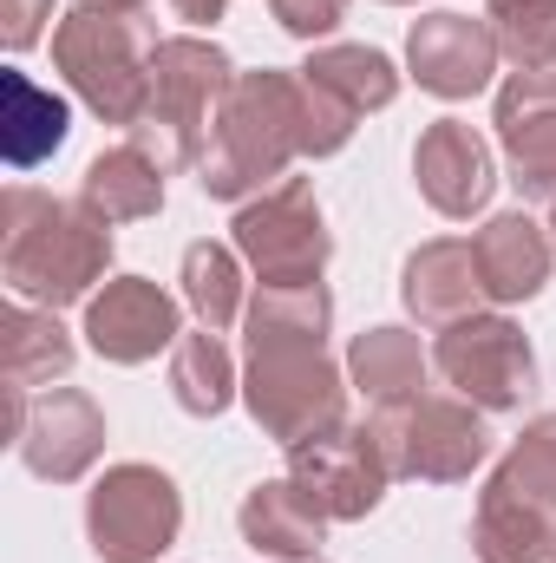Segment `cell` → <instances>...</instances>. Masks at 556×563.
I'll list each match as a JSON object with an SVG mask.
<instances>
[{
  "instance_id": "obj_36",
  "label": "cell",
  "mask_w": 556,
  "mask_h": 563,
  "mask_svg": "<svg viewBox=\"0 0 556 563\" xmlns=\"http://www.w3.org/2000/svg\"><path fill=\"white\" fill-rule=\"evenodd\" d=\"M551 563H556V551H551Z\"/></svg>"
},
{
  "instance_id": "obj_26",
  "label": "cell",
  "mask_w": 556,
  "mask_h": 563,
  "mask_svg": "<svg viewBox=\"0 0 556 563\" xmlns=\"http://www.w3.org/2000/svg\"><path fill=\"white\" fill-rule=\"evenodd\" d=\"M184 301L197 308L203 328H230L243 314V269H236V250L223 243H190L184 250Z\"/></svg>"
},
{
  "instance_id": "obj_33",
  "label": "cell",
  "mask_w": 556,
  "mask_h": 563,
  "mask_svg": "<svg viewBox=\"0 0 556 563\" xmlns=\"http://www.w3.org/2000/svg\"><path fill=\"white\" fill-rule=\"evenodd\" d=\"M387 7H413V0H387Z\"/></svg>"
},
{
  "instance_id": "obj_14",
  "label": "cell",
  "mask_w": 556,
  "mask_h": 563,
  "mask_svg": "<svg viewBox=\"0 0 556 563\" xmlns=\"http://www.w3.org/2000/svg\"><path fill=\"white\" fill-rule=\"evenodd\" d=\"M498 144L524 197H556V73H511L498 92Z\"/></svg>"
},
{
  "instance_id": "obj_30",
  "label": "cell",
  "mask_w": 556,
  "mask_h": 563,
  "mask_svg": "<svg viewBox=\"0 0 556 563\" xmlns=\"http://www.w3.org/2000/svg\"><path fill=\"white\" fill-rule=\"evenodd\" d=\"M46 13H53V0H0V40H7L13 53H20V46H33Z\"/></svg>"
},
{
  "instance_id": "obj_4",
  "label": "cell",
  "mask_w": 556,
  "mask_h": 563,
  "mask_svg": "<svg viewBox=\"0 0 556 563\" xmlns=\"http://www.w3.org/2000/svg\"><path fill=\"white\" fill-rule=\"evenodd\" d=\"M151 53L157 40L144 33L138 13H112V7H73L53 26V66L66 73V86L105 119V125H138L151 106Z\"/></svg>"
},
{
  "instance_id": "obj_21",
  "label": "cell",
  "mask_w": 556,
  "mask_h": 563,
  "mask_svg": "<svg viewBox=\"0 0 556 563\" xmlns=\"http://www.w3.org/2000/svg\"><path fill=\"white\" fill-rule=\"evenodd\" d=\"M347 374L374 407H400V400L425 394V347L407 328H367L347 347Z\"/></svg>"
},
{
  "instance_id": "obj_2",
  "label": "cell",
  "mask_w": 556,
  "mask_h": 563,
  "mask_svg": "<svg viewBox=\"0 0 556 563\" xmlns=\"http://www.w3.org/2000/svg\"><path fill=\"white\" fill-rule=\"evenodd\" d=\"M112 263V230L86 197H46L13 184L0 203V276L20 301L66 308Z\"/></svg>"
},
{
  "instance_id": "obj_19",
  "label": "cell",
  "mask_w": 556,
  "mask_h": 563,
  "mask_svg": "<svg viewBox=\"0 0 556 563\" xmlns=\"http://www.w3.org/2000/svg\"><path fill=\"white\" fill-rule=\"evenodd\" d=\"M471 551L478 563H551L556 551V518L544 505L504 492L485 478V498H478V525H471Z\"/></svg>"
},
{
  "instance_id": "obj_11",
  "label": "cell",
  "mask_w": 556,
  "mask_h": 563,
  "mask_svg": "<svg viewBox=\"0 0 556 563\" xmlns=\"http://www.w3.org/2000/svg\"><path fill=\"white\" fill-rule=\"evenodd\" d=\"M498 33L491 20H471V13H425L413 33H407V66L432 99H471L491 86L498 73Z\"/></svg>"
},
{
  "instance_id": "obj_31",
  "label": "cell",
  "mask_w": 556,
  "mask_h": 563,
  "mask_svg": "<svg viewBox=\"0 0 556 563\" xmlns=\"http://www.w3.org/2000/svg\"><path fill=\"white\" fill-rule=\"evenodd\" d=\"M170 7H177V20H190V26H210V20H223L230 0H170Z\"/></svg>"
},
{
  "instance_id": "obj_22",
  "label": "cell",
  "mask_w": 556,
  "mask_h": 563,
  "mask_svg": "<svg viewBox=\"0 0 556 563\" xmlns=\"http://www.w3.org/2000/svg\"><path fill=\"white\" fill-rule=\"evenodd\" d=\"M0 367H7V387L13 394L53 387V380L73 374V334L53 321V308L46 314L7 308V321H0Z\"/></svg>"
},
{
  "instance_id": "obj_25",
  "label": "cell",
  "mask_w": 556,
  "mask_h": 563,
  "mask_svg": "<svg viewBox=\"0 0 556 563\" xmlns=\"http://www.w3.org/2000/svg\"><path fill=\"white\" fill-rule=\"evenodd\" d=\"M170 394H177V407L197 413V420H216V413L230 407L236 367H230V347L216 341V328L184 334V341L170 347Z\"/></svg>"
},
{
  "instance_id": "obj_8",
  "label": "cell",
  "mask_w": 556,
  "mask_h": 563,
  "mask_svg": "<svg viewBox=\"0 0 556 563\" xmlns=\"http://www.w3.org/2000/svg\"><path fill=\"white\" fill-rule=\"evenodd\" d=\"M86 531L105 563H157L184 531V498L157 465H112L86 498Z\"/></svg>"
},
{
  "instance_id": "obj_24",
  "label": "cell",
  "mask_w": 556,
  "mask_h": 563,
  "mask_svg": "<svg viewBox=\"0 0 556 563\" xmlns=\"http://www.w3.org/2000/svg\"><path fill=\"white\" fill-rule=\"evenodd\" d=\"M0 92H7V157L20 170H33L40 157H53L66 144V99L33 86L26 73H0Z\"/></svg>"
},
{
  "instance_id": "obj_23",
  "label": "cell",
  "mask_w": 556,
  "mask_h": 563,
  "mask_svg": "<svg viewBox=\"0 0 556 563\" xmlns=\"http://www.w3.org/2000/svg\"><path fill=\"white\" fill-rule=\"evenodd\" d=\"M321 92H334L347 112H380L400 99V73L380 46H314V59L301 66Z\"/></svg>"
},
{
  "instance_id": "obj_29",
  "label": "cell",
  "mask_w": 556,
  "mask_h": 563,
  "mask_svg": "<svg viewBox=\"0 0 556 563\" xmlns=\"http://www.w3.org/2000/svg\"><path fill=\"white\" fill-rule=\"evenodd\" d=\"M269 7H276L281 33H294V40H321L341 26V0H269Z\"/></svg>"
},
{
  "instance_id": "obj_32",
  "label": "cell",
  "mask_w": 556,
  "mask_h": 563,
  "mask_svg": "<svg viewBox=\"0 0 556 563\" xmlns=\"http://www.w3.org/2000/svg\"><path fill=\"white\" fill-rule=\"evenodd\" d=\"M79 7H112V13H138L144 0H79Z\"/></svg>"
},
{
  "instance_id": "obj_7",
  "label": "cell",
  "mask_w": 556,
  "mask_h": 563,
  "mask_svg": "<svg viewBox=\"0 0 556 563\" xmlns=\"http://www.w3.org/2000/svg\"><path fill=\"white\" fill-rule=\"evenodd\" d=\"M236 250L249 256V269L263 276V288H288V282H321L334 236L321 223L314 184L308 177H281L263 197H249L236 210Z\"/></svg>"
},
{
  "instance_id": "obj_3",
  "label": "cell",
  "mask_w": 556,
  "mask_h": 563,
  "mask_svg": "<svg viewBox=\"0 0 556 563\" xmlns=\"http://www.w3.org/2000/svg\"><path fill=\"white\" fill-rule=\"evenodd\" d=\"M236 73H230V53L216 40H197V33H177V40H157L151 53V106L132 125V144L170 177L184 164H203V144L216 132V112L230 99Z\"/></svg>"
},
{
  "instance_id": "obj_9",
  "label": "cell",
  "mask_w": 556,
  "mask_h": 563,
  "mask_svg": "<svg viewBox=\"0 0 556 563\" xmlns=\"http://www.w3.org/2000/svg\"><path fill=\"white\" fill-rule=\"evenodd\" d=\"M432 367L458 387V400H471L485 413L524 407V394L537 387V354H531L524 328L504 314H465V321L438 328Z\"/></svg>"
},
{
  "instance_id": "obj_1",
  "label": "cell",
  "mask_w": 556,
  "mask_h": 563,
  "mask_svg": "<svg viewBox=\"0 0 556 563\" xmlns=\"http://www.w3.org/2000/svg\"><path fill=\"white\" fill-rule=\"evenodd\" d=\"M360 112H347L334 92H321L308 73H236L216 132L203 144V190L223 203H243L269 190L294 157H334L354 139Z\"/></svg>"
},
{
  "instance_id": "obj_5",
  "label": "cell",
  "mask_w": 556,
  "mask_h": 563,
  "mask_svg": "<svg viewBox=\"0 0 556 563\" xmlns=\"http://www.w3.org/2000/svg\"><path fill=\"white\" fill-rule=\"evenodd\" d=\"M243 400H249L256 426L281 445L347 426V380L321 354V334H249Z\"/></svg>"
},
{
  "instance_id": "obj_34",
  "label": "cell",
  "mask_w": 556,
  "mask_h": 563,
  "mask_svg": "<svg viewBox=\"0 0 556 563\" xmlns=\"http://www.w3.org/2000/svg\"><path fill=\"white\" fill-rule=\"evenodd\" d=\"M551 236H556V210H551Z\"/></svg>"
},
{
  "instance_id": "obj_15",
  "label": "cell",
  "mask_w": 556,
  "mask_h": 563,
  "mask_svg": "<svg viewBox=\"0 0 556 563\" xmlns=\"http://www.w3.org/2000/svg\"><path fill=\"white\" fill-rule=\"evenodd\" d=\"M413 177H419V197L438 210V217H478L491 203V151L471 125L458 119H438L425 125L413 144Z\"/></svg>"
},
{
  "instance_id": "obj_28",
  "label": "cell",
  "mask_w": 556,
  "mask_h": 563,
  "mask_svg": "<svg viewBox=\"0 0 556 563\" xmlns=\"http://www.w3.org/2000/svg\"><path fill=\"white\" fill-rule=\"evenodd\" d=\"M491 485H504V492L544 505V511L556 518V413H544V420H531L524 432H518V445L498 459Z\"/></svg>"
},
{
  "instance_id": "obj_27",
  "label": "cell",
  "mask_w": 556,
  "mask_h": 563,
  "mask_svg": "<svg viewBox=\"0 0 556 563\" xmlns=\"http://www.w3.org/2000/svg\"><path fill=\"white\" fill-rule=\"evenodd\" d=\"M491 33L518 73H556V0H491Z\"/></svg>"
},
{
  "instance_id": "obj_18",
  "label": "cell",
  "mask_w": 556,
  "mask_h": 563,
  "mask_svg": "<svg viewBox=\"0 0 556 563\" xmlns=\"http://www.w3.org/2000/svg\"><path fill=\"white\" fill-rule=\"evenodd\" d=\"M236 525H243V544H256V551H269V558H281V563L321 558V531H327V518L314 511V498H308L294 478L256 485V492L243 498Z\"/></svg>"
},
{
  "instance_id": "obj_10",
  "label": "cell",
  "mask_w": 556,
  "mask_h": 563,
  "mask_svg": "<svg viewBox=\"0 0 556 563\" xmlns=\"http://www.w3.org/2000/svg\"><path fill=\"white\" fill-rule=\"evenodd\" d=\"M288 478L314 498V511L327 525H354V518H367L387 498L393 465H387L374 426H341V432L288 445Z\"/></svg>"
},
{
  "instance_id": "obj_6",
  "label": "cell",
  "mask_w": 556,
  "mask_h": 563,
  "mask_svg": "<svg viewBox=\"0 0 556 563\" xmlns=\"http://www.w3.org/2000/svg\"><path fill=\"white\" fill-rule=\"evenodd\" d=\"M367 426H374L393 478L458 485L491 452V432L478 420V407L471 400H452V394H419V400H400V407H374Z\"/></svg>"
},
{
  "instance_id": "obj_12",
  "label": "cell",
  "mask_w": 556,
  "mask_h": 563,
  "mask_svg": "<svg viewBox=\"0 0 556 563\" xmlns=\"http://www.w3.org/2000/svg\"><path fill=\"white\" fill-rule=\"evenodd\" d=\"M13 445H20V459H26L40 478L73 485V478H86L92 459L105 452V413H99L79 387H46V394H33L26 426H20Z\"/></svg>"
},
{
  "instance_id": "obj_13",
  "label": "cell",
  "mask_w": 556,
  "mask_h": 563,
  "mask_svg": "<svg viewBox=\"0 0 556 563\" xmlns=\"http://www.w3.org/2000/svg\"><path fill=\"white\" fill-rule=\"evenodd\" d=\"M86 341H92V354H105L119 367H138L157 347H177L184 341L177 301L144 276L105 282V295H92V308H86Z\"/></svg>"
},
{
  "instance_id": "obj_20",
  "label": "cell",
  "mask_w": 556,
  "mask_h": 563,
  "mask_svg": "<svg viewBox=\"0 0 556 563\" xmlns=\"http://www.w3.org/2000/svg\"><path fill=\"white\" fill-rule=\"evenodd\" d=\"M79 197L105 217V223H138V217H157L164 210V170L144 157L138 144H112L86 164V184Z\"/></svg>"
},
{
  "instance_id": "obj_35",
  "label": "cell",
  "mask_w": 556,
  "mask_h": 563,
  "mask_svg": "<svg viewBox=\"0 0 556 563\" xmlns=\"http://www.w3.org/2000/svg\"><path fill=\"white\" fill-rule=\"evenodd\" d=\"M294 563H321V558H294Z\"/></svg>"
},
{
  "instance_id": "obj_17",
  "label": "cell",
  "mask_w": 556,
  "mask_h": 563,
  "mask_svg": "<svg viewBox=\"0 0 556 563\" xmlns=\"http://www.w3.org/2000/svg\"><path fill=\"white\" fill-rule=\"evenodd\" d=\"M471 250H478V276L491 301H531L551 282V230H537L524 210L491 217L471 236Z\"/></svg>"
},
{
  "instance_id": "obj_16",
  "label": "cell",
  "mask_w": 556,
  "mask_h": 563,
  "mask_svg": "<svg viewBox=\"0 0 556 563\" xmlns=\"http://www.w3.org/2000/svg\"><path fill=\"white\" fill-rule=\"evenodd\" d=\"M400 295H407V308H413L425 328H452V321L478 314V301H491L485 295V276H478V250L471 243H452V236L407 256Z\"/></svg>"
}]
</instances>
